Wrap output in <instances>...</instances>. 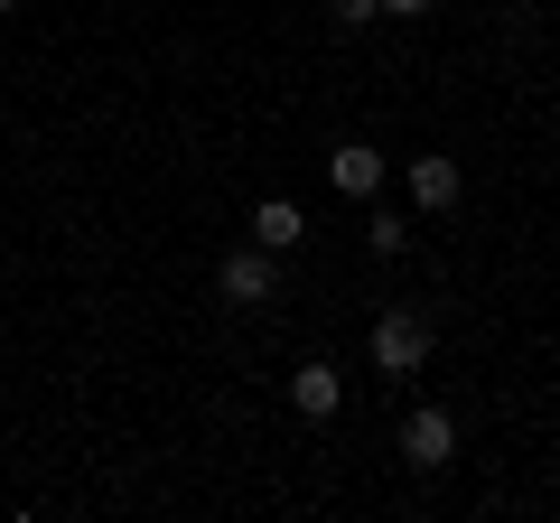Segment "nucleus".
<instances>
[{
  "label": "nucleus",
  "mask_w": 560,
  "mask_h": 523,
  "mask_svg": "<svg viewBox=\"0 0 560 523\" xmlns=\"http://www.w3.org/2000/svg\"><path fill=\"white\" fill-rule=\"evenodd\" d=\"M551 10H560V0H551Z\"/></svg>",
  "instance_id": "nucleus-12"
},
{
  "label": "nucleus",
  "mask_w": 560,
  "mask_h": 523,
  "mask_svg": "<svg viewBox=\"0 0 560 523\" xmlns=\"http://www.w3.org/2000/svg\"><path fill=\"white\" fill-rule=\"evenodd\" d=\"M300 234H308V216H300L290 197H261V206H253V243H261V253H290Z\"/></svg>",
  "instance_id": "nucleus-6"
},
{
  "label": "nucleus",
  "mask_w": 560,
  "mask_h": 523,
  "mask_svg": "<svg viewBox=\"0 0 560 523\" xmlns=\"http://www.w3.org/2000/svg\"><path fill=\"white\" fill-rule=\"evenodd\" d=\"M374 10H393V20H420V10H430V0H374Z\"/></svg>",
  "instance_id": "nucleus-10"
},
{
  "label": "nucleus",
  "mask_w": 560,
  "mask_h": 523,
  "mask_svg": "<svg viewBox=\"0 0 560 523\" xmlns=\"http://www.w3.org/2000/svg\"><path fill=\"white\" fill-rule=\"evenodd\" d=\"M290 403H300L308 421H327V411L346 403V374H337V364H300V374H290Z\"/></svg>",
  "instance_id": "nucleus-5"
},
{
  "label": "nucleus",
  "mask_w": 560,
  "mask_h": 523,
  "mask_svg": "<svg viewBox=\"0 0 560 523\" xmlns=\"http://www.w3.org/2000/svg\"><path fill=\"white\" fill-rule=\"evenodd\" d=\"M374 364L383 374H420L430 364V318L420 309H383L374 318Z\"/></svg>",
  "instance_id": "nucleus-2"
},
{
  "label": "nucleus",
  "mask_w": 560,
  "mask_h": 523,
  "mask_svg": "<svg viewBox=\"0 0 560 523\" xmlns=\"http://www.w3.org/2000/svg\"><path fill=\"white\" fill-rule=\"evenodd\" d=\"M401 458H411V467H420V477H440V467H448V458H458V421H448V411H440V403H420V411H411V421H401Z\"/></svg>",
  "instance_id": "nucleus-3"
},
{
  "label": "nucleus",
  "mask_w": 560,
  "mask_h": 523,
  "mask_svg": "<svg viewBox=\"0 0 560 523\" xmlns=\"http://www.w3.org/2000/svg\"><path fill=\"white\" fill-rule=\"evenodd\" d=\"M401 243H411V224H401L393 206H374V216H364V253H383V262H393Z\"/></svg>",
  "instance_id": "nucleus-8"
},
{
  "label": "nucleus",
  "mask_w": 560,
  "mask_h": 523,
  "mask_svg": "<svg viewBox=\"0 0 560 523\" xmlns=\"http://www.w3.org/2000/svg\"><path fill=\"white\" fill-rule=\"evenodd\" d=\"M458 160H440V150H430V160H411V197L420 206H430V216H440V206H458Z\"/></svg>",
  "instance_id": "nucleus-7"
},
{
  "label": "nucleus",
  "mask_w": 560,
  "mask_h": 523,
  "mask_svg": "<svg viewBox=\"0 0 560 523\" xmlns=\"http://www.w3.org/2000/svg\"><path fill=\"white\" fill-rule=\"evenodd\" d=\"M0 20H10V0H0Z\"/></svg>",
  "instance_id": "nucleus-11"
},
{
  "label": "nucleus",
  "mask_w": 560,
  "mask_h": 523,
  "mask_svg": "<svg viewBox=\"0 0 560 523\" xmlns=\"http://www.w3.org/2000/svg\"><path fill=\"white\" fill-rule=\"evenodd\" d=\"M327 20H337V28H364V20H383V10H374V0H327Z\"/></svg>",
  "instance_id": "nucleus-9"
},
{
  "label": "nucleus",
  "mask_w": 560,
  "mask_h": 523,
  "mask_svg": "<svg viewBox=\"0 0 560 523\" xmlns=\"http://www.w3.org/2000/svg\"><path fill=\"white\" fill-rule=\"evenodd\" d=\"M215 290H224L234 309H261V300L280 290V253H261V243H234V253L215 262Z\"/></svg>",
  "instance_id": "nucleus-1"
},
{
  "label": "nucleus",
  "mask_w": 560,
  "mask_h": 523,
  "mask_svg": "<svg viewBox=\"0 0 560 523\" xmlns=\"http://www.w3.org/2000/svg\"><path fill=\"white\" fill-rule=\"evenodd\" d=\"M327 178H337L346 197H374V187H383V150L374 141H337V150H327Z\"/></svg>",
  "instance_id": "nucleus-4"
}]
</instances>
